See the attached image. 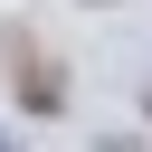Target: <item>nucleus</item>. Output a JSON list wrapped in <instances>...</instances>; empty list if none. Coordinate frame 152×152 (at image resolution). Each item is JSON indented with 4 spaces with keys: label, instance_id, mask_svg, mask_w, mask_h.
Instances as JSON below:
<instances>
[{
    "label": "nucleus",
    "instance_id": "obj_2",
    "mask_svg": "<svg viewBox=\"0 0 152 152\" xmlns=\"http://www.w3.org/2000/svg\"><path fill=\"white\" fill-rule=\"evenodd\" d=\"M0 152H10V142H0Z\"/></svg>",
    "mask_w": 152,
    "mask_h": 152
},
{
    "label": "nucleus",
    "instance_id": "obj_1",
    "mask_svg": "<svg viewBox=\"0 0 152 152\" xmlns=\"http://www.w3.org/2000/svg\"><path fill=\"white\" fill-rule=\"evenodd\" d=\"M142 104H152V95H142Z\"/></svg>",
    "mask_w": 152,
    "mask_h": 152
}]
</instances>
